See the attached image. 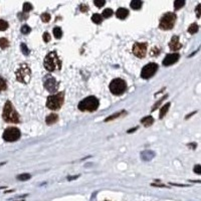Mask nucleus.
Returning a JSON list of instances; mask_svg holds the SVG:
<instances>
[{
  "instance_id": "nucleus-39",
  "label": "nucleus",
  "mask_w": 201,
  "mask_h": 201,
  "mask_svg": "<svg viewBox=\"0 0 201 201\" xmlns=\"http://www.w3.org/2000/svg\"><path fill=\"white\" fill-rule=\"evenodd\" d=\"M79 9H80V11H82V12H87V11L89 10V8H88L87 5H84V4H83V5L79 6Z\"/></svg>"
},
{
  "instance_id": "nucleus-32",
  "label": "nucleus",
  "mask_w": 201,
  "mask_h": 201,
  "mask_svg": "<svg viewBox=\"0 0 201 201\" xmlns=\"http://www.w3.org/2000/svg\"><path fill=\"white\" fill-rule=\"evenodd\" d=\"M30 31H31V28L29 27L28 25L24 24V25L21 26V32L23 33V34H28Z\"/></svg>"
},
{
  "instance_id": "nucleus-33",
  "label": "nucleus",
  "mask_w": 201,
  "mask_h": 201,
  "mask_svg": "<svg viewBox=\"0 0 201 201\" xmlns=\"http://www.w3.org/2000/svg\"><path fill=\"white\" fill-rule=\"evenodd\" d=\"M93 3H95V5L97 7H103L105 5V3H106V0H93Z\"/></svg>"
},
{
  "instance_id": "nucleus-10",
  "label": "nucleus",
  "mask_w": 201,
  "mask_h": 201,
  "mask_svg": "<svg viewBox=\"0 0 201 201\" xmlns=\"http://www.w3.org/2000/svg\"><path fill=\"white\" fill-rule=\"evenodd\" d=\"M43 84H44L45 90L50 93H56L57 90H59V82H57L53 77H51V75H47V77H45Z\"/></svg>"
},
{
  "instance_id": "nucleus-3",
  "label": "nucleus",
  "mask_w": 201,
  "mask_h": 201,
  "mask_svg": "<svg viewBox=\"0 0 201 201\" xmlns=\"http://www.w3.org/2000/svg\"><path fill=\"white\" fill-rule=\"evenodd\" d=\"M99 105H100L99 100L96 97L91 96L84 99L82 102H79V104L78 105V108L82 112H95L99 108Z\"/></svg>"
},
{
  "instance_id": "nucleus-22",
  "label": "nucleus",
  "mask_w": 201,
  "mask_h": 201,
  "mask_svg": "<svg viewBox=\"0 0 201 201\" xmlns=\"http://www.w3.org/2000/svg\"><path fill=\"white\" fill-rule=\"evenodd\" d=\"M198 30H199V26L197 23H192L188 27V32L190 34H194V33L197 32Z\"/></svg>"
},
{
  "instance_id": "nucleus-1",
  "label": "nucleus",
  "mask_w": 201,
  "mask_h": 201,
  "mask_svg": "<svg viewBox=\"0 0 201 201\" xmlns=\"http://www.w3.org/2000/svg\"><path fill=\"white\" fill-rule=\"evenodd\" d=\"M2 118L7 123L18 124L20 122L19 114L16 112V110L14 109V107H13L12 103L10 101H7L5 103V105H4Z\"/></svg>"
},
{
  "instance_id": "nucleus-7",
  "label": "nucleus",
  "mask_w": 201,
  "mask_h": 201,
  "mask_svg": "<svg viewBox=\"0 0 201 201\" xmlns=\"http://www.w3.org/2000/svg\"><path fill=\"white\" fill-rule=\"evenodd\" d=\"M127 90V83L122 79H115L110 84V91L116 96H120Z\"/></svg>"
},
{
  "instance_id": "nucleus-13",
  "label": "nucleus",
  "mask_w": 201,
  "mask_h": 201,
  "mask_svg": "<svg viewBox=\"0 0 201 201\" xmlns=\"http://www.w3.org/2000/svg\"><path fill=\"white\" fill-rule=\"evenodd\" d=\"M169 47H170V50H173V51L179 50L180 48L182 47V44L179 41V37H178L177 35H174V36H172L170 42H169Z\"/></svg>"
},
{
  "instance_id": "nucleus-12",
  "label": "nucleus",
  "mask_w": 201,
  "mask_h": 201,
  "mask_svg": "<svg viewBox=\"0 0 201 201\" xmlns=\"http://www.w3.org/2000/svg\"><path fill=\"white\" fill-rule=\"evenodd\" d=\"M179 53H171V55H167L165 56V59L163 60V65L165 66H169L174 65L175 62L179 60Z\"/></svg>"
},
{
  "instance_id": "nucleus-37",
  "label": "nucleus",
  "mask_w": 201,
  "mask_h": 201,
  "mask_svg": "<svg viewBox=\"0 0 201 201\" xmlns=\"http://www.w3.org/2000/svg\"><path fill=\"white\" fill-rule=\"evenodd\" d=\"M166 98H167V95H166V96H164V97L162 98V99H161V100H160V101H159V102L157 103V104H156V105H155V106L153 107V108H152V111H154V110H155L156 108H157V107H158V106H159V105L161 104V103H162V102H163V101H164L165 99H166Z\"/></svg>"
},
{
  "instance_id": "nucleus-18",
  "label": "nucleus",
  "mask_w": 201,
  "mask_h": 201,
  "mask_svg": "<svg viewBox=\"0 0 201 201\" xmlns=\"http://www.w3.org/2000/svg\"><path fill=\"white\" fill-rule=\"evenodd\" d=\"M141 123L144 125L145 127H150L152 124L154 123V119L151 117V116H148V117H145L141 120Z\"/></svg>"
},
{
  "instance_id": "nucleus-14",
  "label": "nucleus",
  "mask_w": 201,
  "mask_h": 201,
  "mask_svg": "<svg viewBox=\"0 0 201 201\" xmlns=\"http://www.w3.org/2000/svg\"><path fill=\"white\" fill-rule=\"evenodd\" d=\"M128 15H129V10L127 8H123V7L119 8L117 12H116V16H117L119 19H126Z\"/></svg>"
},
{
  "instance_id": "nucleus-24",
  "label": "nucleus",
  "mask_w": 201,
  "mask_h": 201,
  "mask_svg": "<svg viewBox=\"0 0 201 201\" xmlns=\"http://www.w3.org/2000/svg\"><path fill=\"white\" fill-rule=\"evenodd\" d=\"M6 89H7V83H6V80L4 79L1 77V75H0V93L6 91Z\"/></svg>"
},
{
  "instance_id": "nucleus-17",
  "label": "nucleus",
  "mask_w": 201,
  "mask_h": 201,
  "mask_svg": "<svg viewBox=\"0 0 201 201\" xmlns=\"http://www.w3.org/2000/svg\"><path fill=\"white\" fill-rule=\"evenodd\" d=\"M170 106H171L170 103H167L166 105H164V106L162 107V108L160 109V114H159L160 119H163V118L165 117V115H166L167 112L169 111V108H170Z\"/></svg>"
},
{
  "instance_id": "nucleus-19",
  "label": "nucleus",
  "mask_w": 201,
  "mask_h": 201,
  "mask_svg": "<svg viewBox=\"0 0 201 201\" xmlns=\"http://www.w3.org/2000/svg\"><path fill=\"white\" fill-rule=\"evenodd\" d=\"M131 8L134 10H138L142 7V0H132L131 1Z\"/></svg>"
},
{
  "instance_id": "nucleus-2",
  "label": "nucleus",
  "mask_w": 201,
  "mask_h": 201,
  "mask_svg": "<svg viewBox=\"0 0 201 201\" xmlns=\"http://www.w3.org/2000/svg\"><path fill=\"white\" fill-rule=\"evenodd\" d=\"M43 66L47 71H55L61 69V60L55 51H51L44 57Z\"/></svg>"
},
{
  "instance_id": "nucleus-5",
  "label": "nucleus",
  "mask_w": 201,
  "mask_h": 201,
  "mask_svg": "<svg viewBox=\"0 0 201 201\" xmlns=\"http://www.w3.org/2000/svg\"><path fill=\"white\" fill-rule=\"evenodd\" d=\"M16 79L22 84H28L31 79V69L26 64H22L15 71Z\"/></svg>"
},
{
  "instance_id": "nucleus-38",
  "label": "nucleus",
  "mask_w": 201,
  "mask_h": 201,
  "mask_svg": "<svg viewBox=\"0 0 201 201\" xmlns=\"http://www.w3.org/2000/svg\"><path fill=\"white\" fill-rule=\"evenodd\" d=\"M194 172L196 174H201V166L200 165H196V166L194 167Z\"/></svg>"
},
{
  "instance_id": "nucleus-34",
  "label": "nucleus",
  "mask_w": 201,
  "mask_h": 201,
  "mask_svg": "<svg viewBox=\"0 0 201 201\" xmlns=\"http://www.w3.org/2000/svg\"><path fill=\"white\" fill-rule=\"evenodd\" d=\"M41 20L43 22H48L50 20V15L48 13H42L41 14Z\"/></svg>"
},
{
  "instance_id": "nucleus-16",
  "label": "nucleus",
  "mask_w": 201,
  "mask_h": 201,
  "mask_svg": "<svg viewBox=\"0 0 201 201\" xmlns=\"http://www.w3.org/2000/svg\"><path fill=\"white\" fill-rule=\"evenodd\" d=\"M57 120H59V116L55 115V114H50V115H48L47 117H46L45 123L47 125H52V124L56 123Z\"/></svg>"
},
{
  "instance_id": "nucleus-35",
  "label": "nucleus",
  "mask_w": 201,
  "mask_h": 201,
  "mask_svg": "<svg viewBox=\"0 0 201 201\" xmlns=\"http://www.w3.org/2000/svg\"><path fill=\"white\" fill-rule=\"evenodd\" d=\"M42 38H43V41L44 42H48L50 41V35L48 32H44L43 35H42Z\"/></svg>"
},
{
  "instance_id": "nucleus-28",
  "label": "nucleus",
  "mask_w": 201,
  "mask_h": 201,
  "mask_svg": "<svg viewBox=\"0 0 201 201\" xmlns=\"http://www.w3.org/2000/svg\"><path fill=\"white\" fill-rule=\"evenodd\" d=\"M32 5L29 2H25L22 6V9H23V12H29L30 10H32Z\"/></svg>"
},
{
  "instance_id": "nucleus-29",
  "label": "nucleus",
  "mask_w": 201,
  "mask_h": 201,
  "mask_svg": "<svg viewBox=\"0 0 201 201\" xmlns=\"http://www.w3.org/2000/svg\"><path fill=\"white\" fill-rule=\"evenodd\" d=\"M8 28V23L7 21L3 20V19H0V31H4Z\"/></svg>"
},
{
  "instance_id": "nucleus-20",
  "label": "nucleus",
  "mask_w": 201,
  "mask_h": 201,
  "mask_svg": "<svg viewBox=\"0 0 201 201\" xmlns=\"http://www.w3.org/2000/svg\"><path fill=\"white\" fill-rule=\"evenodd\" d=\"M123 115H126V112H125V111L119 112V113H117V114L110 116V117H108V118L105 120V122H110V121H112V120H115V119H117V118H121Z\"/></svg>"
},
{
  "instance_id": "nucleus-6",
  "label": "nucleus",
  "mask_w": 201,
  "mask_h": 201,
  "mask_svg": "<svg viewBox=\"0 0 201 201\" xmlns=\"http://www.w3.org/2000/svg\"><path fill=\"white\" fill-rule=\"evenodd\" d=\"M177 19V16L175 13L173 12H167L161 17L159 27L162 30H170L174 27L175 22Z\"/></svg>"
},
{
  "instance_id": "nucleus-40",
  "label": "nucleus",
  "mask_w": 201,
  "mask_h": 201,
  "mask_svg": "<svg viewBox=\"0 0 201 201\" xmlns=\"http://www.w3.org/2000/svg\"><path fill=\"white\" fill-rule=\"evenodd\" d=\"M200 4H198L197 6H196V9H195V11H196V16H197V18H199L200 17Z\"/></svg>"
},
{
  "instance_id": "nucleus-21",
  "label": "nucleus",
  "mask_w": 201,
  "mask_h": 201,
  "mask_svg": "<svg viewBox=\"0 0 201 201\" xmlns=\"http://www.w3.org/2000/svg\"><path fill=\"white\" fill-rule=\"evenodd\" d=\"M92 21L93 22V23H96V24H101L102 21H103V16L101 14H98V13H96V14H93L92 16Z\"/></svg>"
},
{
  "instance_id": "nucleus-27",
  "label": "nucleus",
  "mask_w": 201,
  "mask_h": 201,
  "mask_svg": "<svg viewBox=\"0 0 201 201\" xmlns=\"http://www.w3.org/2000/svg\"><path fill=\"white\" fill-rule=\"evenodd\" d=\"M9 46V41L5 38V37H2L0 38V48H6Z\"/></svg>"
},
{
  "instance_id": "nucleus-36",
  "label": "nucleus",
  "mask_w": 201,
  "mask_h": 201,
  "mask_svg": "<svg viewBox=\"0 0 201 201\" xmlns=\"http://www.w3.org/2000/svg\"><path fill=\"white\" fill-rule=\"evenodd\" d=\"M160 50L157 47V46H155L154 48H152V50H151V55L153 56V55H158V53H159Z\"/></svg>"
},
{
  "instance_id": "nucleus-23",
  "label": "nucleus",
  "mask_w": 201,
  "mask_h": 201,
  "mask_svg": "<svg viewBox=\"0 0 201 201\" xmlns=\"http://www.w3.org/2000/svg\"><path fill=\"white\" fill-rule=\"evenodd\" d=\"M185 5V0H175L174 1V8L176 10L181 9V8Z\"/></svg>"
},
{
  "instance_id": "nucleus-8",
  "label": "nucleus",
  "mask_w": 201,
  "mask_h": 201,
  "mask_svg": "<svg viewBox=\"0 0 201 201\" xmlns=\"http://www.w3.org/2000/svg\"><path fill=\"white\" fill-rule=\"evenodd\" d=\"M21 133L17 128L15 127H10L7 128L3 133V140L6 142H14L17 141L20 138Z\"/></svg>"
},
{
  "instance_id": "nucleus-11",
  "label": "nucleus",
  "mask_w": 201,
  "mask_h": 201,
  "mask_svg": "<svg viewBox=\"0 0 201 201\" xmlns=\"http://www.w3.org/2000/svg\"><path fill=\"white\" fill-rule=\"evenodd\" d=\"M133 53L134 55L139 57V59L145 57L147 53V43L136 42L133 46Z\"/></svg>"
},
{
  "instance_id": "nucleus-31",
  "label": "nucleus",
  "mask_w": 201,
  "mask_h": 201,
  "mask_svg": "<svg viewBox=\"0 0 201 201\" xmlns=\"http://www.w3.org/2000/svg\"><path fill=\"white\" fill-rule=\"evenodd\" d=\"M30 174H27V173H25V174H21V175H18L17 176V179L18 180H21V181H25V180H28L30 179Z\"/></svg>"
},
{
  "instance_id": "nucleus-26",
  "label": "nucleus",
  "mask_w": 201,
  "mask_h": 201,
  "mask_svg": "<svg viewBox=\"0 0 201 201\" xmlns=\"http://www.w3.org/2000/svg\"><path fill=\"white\" fill-rule=\"evenodd\" d=\"M113 10L111 9V8H106V9L103 11V14L102 16L104 17V18H109V17H111L112 15H113Z\"/></svg>"
},
{
  "instance_id": "nucleus-15",
  "label": "nucleus",
  "mask_w": 201,
  "mask_h": 201,
  "mask_svg": "<svg viewBox=\"0 0 201 201\" xmlns=\"http://www.w3.org/2000/svg\"><path fill=\"white\" fill-rule=\"evenodd\" d=\"M154 156H155V153L151 150H145L141 153V158L144 161H150L152 158H154Z\"/></svg>"
},
{
  "instance_id": "nucleus-30",
  "label": "nucleus",
  "mask_w": 201,
  "mask_h": 201,
  "mask_svg": "<svg viewBox=\"0 0 201 201\" xmlns=\"http://www.w3.org/2000/svg\"><path fill=\"white\" fill-rule=\"evenodd\" d=\"M20 47H21V51H22V53H23V55H29L30 50H28V47H27V45H26L25 43H21Z\"/></svg>"
},
{
  "instance_id": "nucleus-4",
  "label": "nucleus",
  "mask_w": 201,
  "mask_h": 201,
  "mask_svg": "<svg viewBox=\"0 0 201 201\" xmlns=\"http://www.w3.org/2000/svg\"><path fill=\"white\" fill-rule=\"evenodd\" d=\"M64 102H65V93L60 92V93H55V95H51L47 98L46 107L52 111L60 110L61 108V106L64 105Z\"/></svg>"
},
{
  "instance_id": "nucleus-9",
  "label": "nucleus",
  "mask_w": 201,
  "mask_h": 201,
  "mask_svg": "<svg viewBox=\"0 0 201 201\" xmlns=\"http://www.w3.org/2000/svg\"><path fill=\"white\" fill-rule=\"evenodd\" d=\"M157 69H158V65L157 64H155V62L148 64L142 69L141 78L145 79H148L153 77V75L156 74V71H157Z\"/></svg>"
},
{
  "instance_id": "nucleus-25",
  "label": "nucleus",
  "mask_w": 201,
  "mask_h": 201,
  "mask_svg": "<svg viewBox=\"0 0 201 201\" xmlns=\"http://www.w3.org/2000/svg\"><path fill=\"white\" fill-rule=\"evenodd\" d=\"M53 35L55 36V38L60 39L62 36V30L60 27H55L53 28Z\"/></svg>"
}]
</instances>
